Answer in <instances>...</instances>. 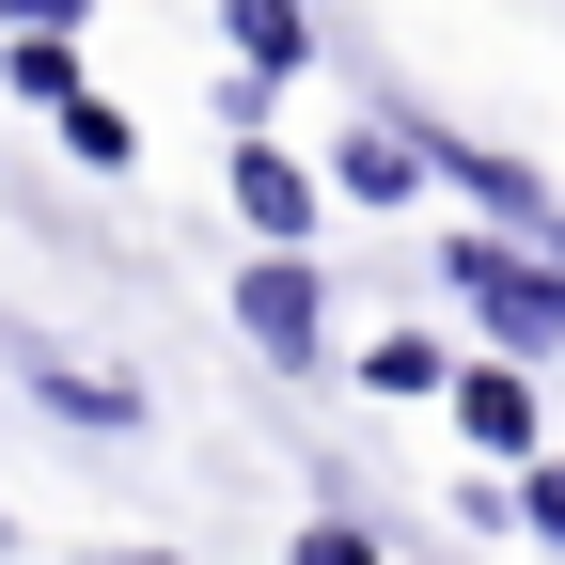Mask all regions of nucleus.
<instances>
[{
	"label": "nucleus",
	"instance_id": "5",
	"mask_svg": "<svg viewBox=\"0 0 565 565\" xmlns=\"http://www.w3.org/2000/svg\"><path fill=\"white\" fill-rule=\"evenodd\" d=\"M221 32H236V63H252V79L315 63V17H299V0H221Z\"/></svg>",
	"mask_w": 565,
	"mask_h": 565
},
{
	"label": "nucleus",
	"instance_id": "9",
	"mask_svg": "<svg viewBox=\"0 0 565 565\" xmlns=\"http://www.w3.org/2000/svg\"><path fill=\"white\" fill-rule=\"evenodd\" d=\"M362 377H377V393H440L456 362H440V345H424V330H377V345H362Z\"/></svg>",
	"mask_w": 565,
	"mask_h": 565
},
{
	"label": "nucleus",
	"instance_id": "16",
	"mask_svg": "<svg viewBox=\"0 0 565 565\" xmlns=\"http://www.w3.org/2000/svg\"><path fill=\"white\" fill-rule=\"evenodd\" d=\"M0 550H17V519H0Z\"/></svg>",
	"mask_w": 565,
	"mask_h": 565
},
{
	"label": "nucleus",
	"instance_id": "15",
	"mask_svg": "<svg viewBox=\"0 0 565 565\" xmlns=\"http://www.w3.org/2000/svg\"><path fill=\"white\" fill-rule=\"evenodd\" d=\"M126 565H173V550H126Z\"/></svg>",
	"mask_w": 565,
	"mask_h": 565
},
{
	"label": "nucleus",
	"instance_id": "4",
	"mask_svg": "<svg viewBox=\"0 0 565 565\" xmlns=\"http://www.w3.org/2000/svg\"><path fill=\"white\" fill-rule=\"evenodd\" d=\"M236 221H252L267 252H299V221H315V173L282 158V141H236Z\"/></svg>",
	"mask_w": 565,
	"mask_h": 565
},
{
	"label": "nucleus",
	"instance_id": "8",
	"mask_svg": "<svg viewBox=\"0 0 565 565\" xmlns=\"http://www.w3.org/2000/svg\"><path fill=\"white\" fill-rule=\"evenodd\" d=\"M0 79H17L32 110H79V47H47V32H17V47H0Z\"/></svg>",
	"mask_w": 565,
	"mask_h": 565
},
{
	"label": "nucleus",
	"instance_id": "6",
	"mask_svg": "<svg viewBox=\"0 0 565 565\" xmlns=\"http://www.w3.org/2000/svg\"><path fill=\"white\" fill-rule=\"evenodd\" d=\"M456 424H471L487 456H534V393H519L503 362H487V377H456Z\"/></svg>",
	"mask_w": 565,
	"mask_h": 565
},
{
	"label": "nucleus",
	"instance_id": "3",
	"mask_svg": "<svg viewBox=\"0 0 565 565\" xmlns=\"http://www.w3.org/2000/svg\"><path fill=\"white\" fill-rule=\"evenodd\" d=\"M236 315H252L267 362H315V267H299V252H267V267L236 282Z\"/></svg>",
	"mask_w": 565,
	"mask_h": 565
},
{
	"label": "nucleus",
	"instance_id": "2",
	"mask_svg": "<svg viewBox=\"0 0 565 565\" xmlns=\"http://www.w3.org/2000/svg\"><path fill=\"white\" fill-rule=\"evenodd\" d=\"M17 377H32L63 424H95V440H110V424H141V393H126L110 362H79V345H47V330H17Z\"/></svg>",
	"mask_w": 565,
	"mask_h": 565
},
{
	"label": "nucleus",
	"instance_id": "14",
	"mask_svg": "<svg viewBox=\"0 0 565 565\" xmlns=\"http://www.w3.org/2000/svg\"><path fill=\"white\" fill-rule=\"evenodd\" d=\"M0 17H17V32H47V47H63V32H79V0H0Z\"/></svg>",
	"mask_w": 565,
	"mask_h": 565
},
{
	"label": "nucleus",
	"instance_id": "12",
	"mask_svg": "<svg viewBox=\"0 0 565 565\" xmlns=\"http://www.w3.org/2000/svg\"><path fill=\"white\" fill-rule=\"evenodd\" d=\"M519 519H534V534L565 550V471H534V487H519Z\"/></svg>",
	"mask_w": 565,
	"mask_h": 565
},
{
	"label": "nucleus",
	"instance_id": "11",
	"mask_svg": "<svg viewBox=\"0 0 565 565\" xmlns=\"http://www.w3.org/2000/svg\"><path fill=\"white\" fill-rule=\"evenodd\" d=\"M63 141H79V158H95V173H126V158H141V141H126V110H95V95H79V110H63Z\"/></svg>",
	"mask_w": 565,
	"mask_h": 565
},
{
	"label": "nucleus",
	"instance_id": "1",
	"mask_svg": "<svg viewBox=\"0 0 565 565\" xmlns=\"http://www.w3.org/2000/svg\"><path fill=\"white\" fill-rule=\"evenodd\" d=\"M456 299L487 315V345H565V267H534L519 236H456Z\"/></svg>",
	"mask_w": 565,
	"mask_h": 565
},
{
	"label": "nucleus",
	"instance_id": "10",
	"mask_svg": "<svg viewBox=\"0 0 565 565\" xmlns=\"http://www.w3.org/2000/svg\"><path fill=\"white\" fill-rule=\"evenodd\" d=\"M440 173H471L487 221H550V189H534V173H503V158H440Z\"/></svg>",
	"mask_w": 565,
	"mask_h": 565
},
{
	"label": "nucleus",
	"instance_id": "7",
	"mask_svg": "<svg viewBox=\"0 0 565 565\" xmlns=\"http://www.w3.org/2000/svg\"><path fill=\"white\" fill-rule=\"evenodd\" d=\"M330 189H362V204H408V189H424V141L362 126V141H345V158H330Z\"/></svg>",
	"mask_w": 565,
	"mask_h": 565
},
{
	"label": "nucleus",
	"instance_id": "13",
	"mask_svg": "<svg viewBox=\"0 0 565 565\" xmlns=\"http://www.w3.org/2000/svg\"><path fill=\"white\" fill-rule=\"evenodd\" d=\"M299 565H377V550L345 534V519H315V534H299Z\"/></svg>",
	"mask_w": 565,
	"mask_h": 565
}]
</instances>
